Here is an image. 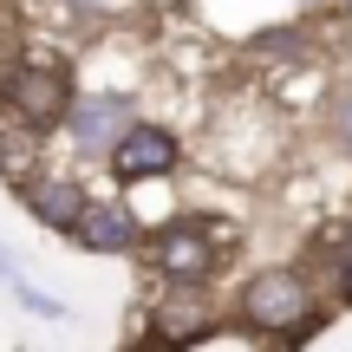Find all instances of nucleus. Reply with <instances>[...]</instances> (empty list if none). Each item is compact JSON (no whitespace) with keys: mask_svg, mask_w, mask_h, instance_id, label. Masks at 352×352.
I'll use <instances>...</instances> for the list:
<instances>
[{"mask_svg":"<svg viewBox=\"0 0 352 352\" xmlns=\"http://www.w3.org/2000/svg\"><path fill=\"white\" fill-rule=\"evenodd\" d=\"M0 104H7L33 138H46V131H59L65 111H72V78H65L59 65H46V59L13 52V59L0 65Z\"/></svg>","mask_w":352,"mask_h":352,"instance_id":"nucleus-1","label":"nucleus"},{"mask_svg":"<svg viewBox=\"0 0 352 352\" xmlns=\"http://www.w3.org/2000/svg\"><path fill=\"white\" fill-rule=\"evenodd\" d=\"M241 320L261 333H294L314 320V287H307L294 267H267L241 287Z\"/></svg>","mask_w":352,"mask_h":352,"instance_id":"nucleus-2","label":"nucleus"},{"mask_svg":"<svg viewBox=\"0 0 352 352\" xmlns=\"http://www.w3.org/2000/svg\"><path fill=\"white\" fill-rule=\"evenodd\" d=\"M131 124H138V111H131L124 91H78L59 131L72 138V151H78V157H111V144L124 138Z\"/></svg>","mask_w":352,"mask_h":352,"instance_id":"nucleus-3","label":"nucleus"},{"mask_svg":"<svg viewBox=\"0 0 352 352\" xmlns=\"http://www.w3.org/2000/svg\"><path fill=\"white\" fill-rule=\"evenodd\" d=\"M215 254H222V228L215 222H170V228L151 235V261L164 267L170 280H183V287L209 274Z\"/></svg>","mask_w":352,"mask_h":352,"instance_id":"nucleus-4","label":"nucleus"},{"mask_svg":"<svg viewBox=\"0 0 352 352\" xmlns=\"http://www.w3.org/2000/svg\"><path fill=\"white\" fill-rule=\"evenodd\" d=\"M176 138L164 124H131L124 138L111 144V176L118 183H151V176H170L176 170Z\"/></svg>","mask_w":352,"mask_h":352,"instance_id":"nucleus-5","label":"nucleus"},{"mask_svg":"<svg viewBox=\"0 0 352 352\" xmlns=\"http://www.w3.org/2000/svg\"><path fill=\"white\" fill-rule=\"evenodd\" d=\"M13 196L26 202V215H33L39 228H65V235H72L78 209H85V189H78L72 176H52V170H26L20 183H13Z\"/></svg>","mask_w":352,"mask_h":352,"instance_id":"nucleus-6","label":"nucleus"},{"mask_svg":"<svg viewBox=\"0 0 352 352\" xmlns=\"http://www.w3.org/2000/svg\"><path fill=\"white\" fill-rule=\"evenodd\" d=\"M138 215L124 209V202H85L78 209V222H72V241L85 254H131L138 248Z\"/></svg>","mask_w":352,"mask_h":352,"instance_id":"nucleus-7","label":"nucleus"},{"mask_svg":"<svg viewBox=\"0 0 352 352\" xmlns=\"http://www.w3.org/2000/svg\"><path fill=\"white\" fill-rule=\"evenodd\" d=\"M7 287H13V300H20V307H26V314H39V320H59V314H65V307H59V300H52V294H39V287H26V280H20V274H13V280H7Z\"/></svg>","mask_w":352,"mask_h":352,"instance_id":"nucleus-8","label":"nucleus"},{"mask_svg":"<svg viewBox=\"0 0 352 352\" xmlns=\"http://www.w3.org/2000/svg\"><path fill=\"white\" fill-rule=\"evenodd\" d=\"M13 52H20V7H13V0H0V65H7Z\"/></svg>","mask_w":352,"mask_h":352,"instance_id":"nucleus-9","label":"nucleus"},{"mask_svg":"<svg viewBox=\"0 0 352 352\" xmlns=\"http://www.w3.org/2000/svg\"><path fill=\"white\" fill-rule=\"evenodd\" d=\"M340 131H346V144H352V98L340 104Z\"/></svg>","mask_w":352,"mask_h":352,"instance_id":"nucleus-10","label":"nucleus"},{"mask_svg":"<svg viewBox=\"0 0 352 352\" xmlns=\"http://www.w3.org/2000/svg\"><path fill=\"white\" fill-rule=\"evenodd\" d=\"M340 287H346V300H352V261H346V274H340Z\"/></svg>","mask_w":352,"mask_h":352,"instance_id":"nucleus-11","label":"nucleus"},{"mask_svg":"<svg viewBox=\"0 0 352 352\" xmlns=\"http://www.w3.org/2000/svg\"><path fill=\"white\" fill-rule=\"evenodd\" d=\"M346 7H352V0H346Z\"/></svg>","mask_w":352,"mask_h":352,"instance_id":"nucleus-12","label":"nucleus"}]
</instances>
